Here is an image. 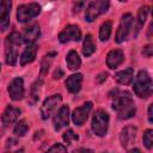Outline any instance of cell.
<instances>
[{
	"label": "cell",
	"mask_w": 153,
	"mask_h": 153,
	"mask_svg": "<svg viewBox=\"0 0 153 153\" xmlns=\"http://www.w3.org/2000/svg\"><path fill=\"white\" fill-rule=\"evenodd\" d=\"M0 67H1V66H0Z\"/></svg>",
	"instance_id": "cell-40"
},
{
	"label": "cell",
	"mask_w": 153,
	"mask_h": 153,
	"mask_svg": "<svg viewBox=\"0 0 153 153\" xmlns=\"http://www.w3.org/2000/svg\"><path fill=\"white\" fill-rule=\"evenodd\" d=\"M129 152H140V149H137V148H133V149H129Z\"/></svg>",
	"instance_id": "cell-38"
},
{
	"label": "cell",
	"mask_w": 153,
	"mask_h": 153,
	"mask_svg": "<svg viewBox=\"0 0 153 153\" xmlns=\"http://www.w3.org/2000/svg\"><path fill=\"white\" fill-rule=\"evenodd\" d=\"M120 1H122V2H124V1H127V0H120Z\"/></svg>",
	"instance_id": "cell-39"
},
{
	"label": "cell",
	"mask_w": 153,
	"mask_h": 153,
	"mask_svg": "<svg viewBox=\"0 0 153 153\" xmlns=\"http://www.w3.org/2000/svg\"><path fill=\"white\" fill-rule=\"evenodd\" d=\"M19 115H20V110L18 108H14V106H10L8 105L5 109V111H4L2 116H1V121H2V123L5 126H10V124L14 123L18 120Z\"/></svg>",
	"instance_id": "cell-18"
},
{
	"label": "cell",
	"mask_w": 153,
	"mask_h": 153,
	"mask_svg": "<svg viewBox=\"0 0 153 153\" xmlns=\"http://www.w3.org/2000/svg\"><path fill=\"white\" fill-rule=\"evenodd\" d=\"M87 1H88V0H73V1H72V4H73V12H74V13L80 12V11L84 8V6L86 5Z\"/></svg>",
	"instance_id": "cell-30"
},
{
	"label": "cell",
	"mask_w": 153,
	"mask_h": 153,
	"mask_svg": "<svg viewBox=\"0 0 153 153\" xmlns=\"http://www.w3.org/2000/svg\"><path fill=\"white\" fill-rule=\"evenodd\" d=\"M110 7V0H94L92 1L86 11H85V20L86 22H93L99 16L105 13Z\"/></svg>",
	"instance_id": "cell-5"
},
{
	"label": "cell",
	"mask_w": 153,
	"mask_h": 153,
	"mask_svg": "<svg viewBox=\"0 0 153 153\" xmlns=\"http://www.w3.org/2000/svg\"><path fill=\"white\" fill-rule=\"evenodd\" d=\"M96 50V45H94V42H93V38L92 36L88 33L85 36L84 38V43H82V54L84 56H90L91 54H93V51Z\"/></svg>",
	"instance_id": "cell-23"
},
{
	"label": "cell",
	"mask_w": 153,
	"mask_h": 153,
	"mask_svg": "<svg viewBox=\"0 0 153 153\" xmlns=\"http://www.w3.org/2000/svg\"><path fill=\"white\" fill-rule=\"evenodd\" d=\"M23 42L22 36L18 32H12L5 41V60L10 66H14L18 59V47Z\"/></svg>",
	"instance_id": "cell-2"
},
{
	"label": "cell",
	"mask_w": 153,
	"mask_h": 153,
	"mask_svg": "<svg viewBox=\"0 0 153 153\" xmlns=\"http://www.w3.org/2000/svg\"><path fill=\"white\" fill-rule=\"evenodd\" d=\"M74 152H92V151L91 149H87V148H78Z\"/></svg>",
	"instance_id": "cell-36"
},
{
	"label": "cell",
	"mask_w": 153,
	"mask_h": 153,
	"mask_svg": "<svg viewBox=\"0 0 153 153\" xmlns=\"http://www.w3.org/2000/svg\"><path fill=\"white\" fill-rule=\"evenodd\" d=\"M149 12V7L148 6H142L140 7L139 12H137V24H136V27H135V32H134V37L137 36L139 31L141 30V27L143 26L146 19H147V14Z\"/></svg>",
	"instance_id": "cell-22"
},
{
	"label": "cell",
	"mask_w": 153,
	"mask_h": 153,
	"mask_svg": "<svg viewBox=\"0 0 153 153\" xmlns=\"http://www.w3.org/2000/svg\"><path fill=\"white\" fill-rule=\"evenodd\" d=\"M11 7V0H0V31H5L10 25Z\"/></svg>",
	"instance_id": "cell-12"
},
{
	"label": "cell",
	"mask_w": 153,
	"mask_h": 153,
	"mask_svg": "<svg viewBox=\"0 0 153 153\" xmlns=\"http://www.w3.org/2000/svg\"><path fill=\"white\" fill-rule=\"evenodd\" d=\"M109 127V115L105 110L99 109L94 112L91 122V129L94 135L97 136H104L108 131Z\"/></svg>",
	"instance_id": "cell-4"
},
{
	"label": "cell",
	"mask_w": 153,
	"mask_h": 153,
	"mask_svg": "<svg viewBox=\"0 0 153 153\" xmlns=\"http://www.w3.org/2000/svg\"><path fill=\"white\" fill-rule=\"evenodd\" d=\"M41 35V30H39V25L38 24H31L27 27H25L24 32H23V41L25 43H33Z\"/></svg>",
	"instance_id": "cell-15"
},
{
	"label": "cell",
	"mask_w": 153,
	"mask_h": 153,
	"mask_svg": "<svg viewBox=\"0 0 153 153\" xmlns=\"http://www.w3.org/2000/svg\"><path fill=\"white\" fill-rule=\"evenodd\" d=\"M152 110H153V104H151L149 106H148V121L152 123L153 122V112H152Z\"/></svg>",
	"instance_id": "cell-34"
},
{
	"label": "cell",
	"mask_w": 153,
	"mask_h": 153,
	"mask_svg": "<svg viewBox=\"0 0 153 153\" xmlns=\"http://www.w3.org/2000/svg\"><path fill=\"white\" fill-rule=\"evenodd\" d=\"M81 82H82V75L80 73H76V74H73V75L68 76L65 85H66V87L69 92L76 93L81 88Z\"/></svg>",
	"instance_id": "cell-19"
},
{
	"label": "cell",
	"mask_w": 153,
	"mask_h": 153,
	"mask_svg": "<svg viewBox=\"0 0 153 153\" xmlns=\"http://www.w3.org/2000/svg\"><path fill=\"white\" fill-rule=\"evenodd\" d=\"M66 63L71 71H76L81 65V60H80L78 53L74 50H71L66 56Z\"/></svg>",
	"instance_id": "cell-21"
},
{
	"label": "cell",
	"mask_w": 153,
	"mask_h": 153,
	"mask_svg": "<svg viewBox=\"0 0 153 153\" xmlns=\"http://www.w3.org/2000/svg\"><path fill=\"white\" fill-rule=\"evenodd\" d=\"M41 84L42 81L41 80H37L33 85H32V90H31V97L33 99V102H36L38 98H39V88H41Z\"/></svg>",
	"instance_id": "cell-29"
},
{
	"label": "cell",
	"mask_w": 153,
	"mask_h": 153,
	"mask_svg": "<svg viewBox=\"0 0 153 153\" xmlns=\"http://www.w3.org/2000/svg\"><path fill=\"white\" fill-rule=\"evenodd\" d=\"M7 92L13 100H20L24 97V81H23V79L22 78H14L7 87Z\"/></svg>",
	"instance_id": "cell-11"
},
{
	"label": "cell",
	"mask_w": 153,
	"mask_h": 153,
	"mask_svg": "<svg viewBox=\"0 0 153 153\" xmlns=\"http://www.w3.org/2000/svg\"><path fill=\"white\" fill-rule=\"evenodd\" d=\"M61 76H63V71H62L60 67H57V68L55 69L54 74H53V78H54V79H60Z\"/></svg>",
	"instance_id": "cell-33"
},
{
	"label": "cell",
	"mask_w": 153,
	"mask_h": 153,
	"mask_svg": "<svg viewBox=\"0 0 153 153\" xmlns=\"http://www.w3.org/2000/svg\"><path fill=\"white\" fill-rule=\"evenodd\" d=\"M91 109H92V103H91V102H87V103H85L82 106H79V108L74 109V111H73V114H72V120H73L74 124H76V126H82V124L86 122Z\"/></svg>",
	"instance_id": "cell-9"
},
{
	"label": "cell",
	"mask_w": 153,
	"mask_h": 153,
	"mask_svg": "<svg viewBox=\"0 0 153 153\" xmlns=\"http://www.w3.org/2000/svg\"><path fill=\"white\" fill-rule=\"evenodd\" d=\"M36 53H37V47L33 43H29L20 55V65L25 66L31 63L36 57Z\"/></svg>",
	"instance_id": "cell-17"
},
{
	"label": "cell",
	"mask_w": 153,
	"mask_h": 153,
	"mask_svg": "<svg viewBox=\"0 0 153 153\" xmlns=\"http://www.w3.org/2000/svg\"><path fill=\"white\" fill-rule=\"evenodd\" d=\"M142 140H143L145 147H146L147 149H152V147H153V130H152V129H147V130L143 133Z\"/></svg>",
	"instance_id": "cell-27"
},
{
	"label": "cell",
	"mask_w": 153,
	"mask_h": 153,
	"mask_svg": "<svg viewBox=\"0 0 153 153\" xmlns=\"http://www.w3.org/2000/svg\"><path fill=\"white\" fill-rule=\"evenodd\" d=\"M27 130H29L27 123H26L24 120H22V121H19V122L14 126L13 133H14V135H17V136H24V135L27 133Z\"/></svg>",
	"instance_id": "cell-26"
},
{
	"label": "cell",
	"mask_w": 153,
	"mask_h": 153,
	"mask_svg": "<svg viewBox=\"0 0 153 153\" xmlns=\"http://www.w3.org/2000/svg\"><path fill=\"white\" fill-rule=\"evenodd\" d=\"M142 54H143V56H146V57H151L152 54H153V45H152V44L145 45L143 49H142Z\"/></svg>",
	"instance_id": "cell-32"
},
{
	"label": "cell",
	"mask_w": 153,
	"mask_h": 153,
	"mask_svg": "<svg viewBox=\"0 0 153 153\" xmlns=\"http://www.w3.org/2000/svg\"><path fill=\"white\" fill-rule=\"evenodd\" d=\"M55 55H56L55 53H49V54L44 55V57H43V60L41 62V74L42 75H45L48 73V69H49Z\"/></svg>",
	"instance_id": "cell-25"
},
{
	"label": "cell",
	"mask_w": 153,
	"mask_h": 153,
	"mask_svg": "<svg viewBox=\"0 0 153 153\" xmlns=\"http://www.w3.org/2000/svg\"><path fill=\"white\" fill-rule=\"evenodd\" d=\"M114 78L121 85H129L133 81V78H134V69L133 68H127V69L120 71L118 73L115 74Z\"/></svg>",
	"instance_id": "cell-20"
},
{
	"label": "cell",
	"mask_w": 153,
	"mask_h": 153,
	"mask_svg": "<svg viewBox=\"0 0 153 153\" xmlns=\"http://www.w3.org/2000/svg\"><path fill=\"white\" fill-rule=\"evenodd\" d=\"M48 151L49 152H66L67 151V147H65L61 143H55L54 146H51L50 148H48Z\"/></svg>",
	"instance_id": "cell-31"
},
{
	"label": "cell",
	"mask_w": 153,
	"mask_h": 153,
	"mask_svg": "<svg viewBox=\"0 0 153 153\" xmlns=\"http://www.w3.org/2000/svg\"><path fill=\"white\" fill-rule=\"evenodd\" d=\"M61 102H62V97L61 94H53L51 97L47 98L42 106H41V115H42V118L43 120H48L55 111L56 109L61 105Z\"/></svg>",
	"instance_id": "cell-7"
},
{
	"label": "cell",
	"mask_w": 153,
	"mask_h": 153,
	"mask_svg": "<svg viewBox=\"0 0 153 153\" xmlns=\"http://www.w3.org/2000/svg\"><path fill=\"white\" fill-rule=\"evenodd\" d=\"M62 139H63V141L66 142V143H72V142H74V141H78L79 140V136L72 130V129H68V130H66L65 133H63V135H62Z\"/></svg>",
	"instance_id": "cell-28"
},
{
	"label": "cell",
	"mask_w": 153,
	"mask_h": 153,
	"mask_svg": "<svg viewBox=\"0 0 153 153\" xmlns=\"http://www.w3.org/2000/svg\"><path fill=\"white\" fill-rule=\"evenodd\" d=\"M136 133H137V128L134 126H127L121 130L120 134V141L122 147L127 148L129 145H131L135 139H136Z\"/></svg>",
	"instance_id": "cell-14"
},
{
	"label": "cell",
	"mask_w": 153,
	"mask_h": 153,
	"mask_svg": "<svg viewBox=\"0 0 153 153\" xmlns=\"http://www.w3.org/2000/svg\"><path fill=\"white\" fill-rule=\"evenodd\" d=\"M106 76H108V74H106V73H102V74H99V75L96 78V81H97V82H102L103 80H105V79H106Z\"/></svg>",
	"instance_id": "cell-35"
},
{
	"label": "cell",
	"mask_w": 153,
	"mask_h": 153,
	"mask_svg": "<svg viewBox=\"0 0 153 153\" xmlns=\"http://www.w3.org/2000/svg\"><path fill=\"white\" fill-rule=\"evenodd\" d=\"M123 60H124L123 51L120 49H114L106 56V65L109 68L114 69V68H117L123 62Z\"/></svg>",
	"instance_id": "cell-16"
},
{
	"label": "cell",
	"mask_w": 153,
	"mask_h": 153,
	"mask_svg": "<svg viewBox=\"0 0 153 153\" xmlns=\"http://www.w3.org/2000/svg\"><path fill=\"white\" fill-rule=\"evenodd\" d=\"M111 29H112V24H111L110 20H106V22H104L102 24L100 30H99V38H100V41L105 42V41L109 39V37L111 35Z\"/></svg>",
	"instance_id": "cell-24"
},
{
	"label": "cell",
	"mask_w": 153,
	"mask_h": 153,
	"mask_svg": "<svg viewBox=\"0 0 153 153\" xmlns=\"http://www.w3.org/2000/svg\"><path fill=\"white\" fill-rule=\"evenodd\" d=\"M112 109L117 112L120 120H128L136 112L130 93L123 91H118L115 96H112Z\"/></svg>",
	"instance_id": "cell-1"
},
{
	"label": "cell",
	"mask_w": 153,
	"mask_h": 153,
	"mask_svg": "<svg viewBox=\"0 0 153 153\" xmlns=\"http://www.w3.org/2000/svg\"><path fill=\"white\" fill-rule=\"evenodd\" d=\"M41 12V7L36 2H30V4H25L18 7L17 11V19L20 23H25L29 22L30 19L35 18L36 16H38Z\"/></svg>",
	"instance_id": "cell-6"
},
{
	"label": "cell",
	"mask_w": 153,
	"mask_h": 153,
	"mask_svg": "<svg viewBox=\"0 0 153 153\" xmlns=\"http://www.w3.org/2000/svg\"><path fill=\"white\" fill-rule=\"evenodd\" d=\"M131 24H133V16L130 13L123 14L122 18H121L117 32H116V37H115V42L116 43H122L128 38Z\"/></svg>",
	"instance_id": "cell-8"
},
{
	"label": "cell",
	"mask_w": 153,
	"mask_h": 153,
	"mask_svg": "<svg viewBox=\"0 0 153 153\" xmlns=\"http://www.w3.org/2000/svg\"><path fill=\"white\" fill-rule=\"evenodd\" d=\"M152 27H153V24L151 23L148 26V37H151V35H152Z\"/></svg>",
	"instance_id": "cell-37"
},
{
	"label": "cell",
	"mask_w": 153,
	"mask_h": 153,
	"mask_svg": "<svg viewBox=\"0 0 153 153\" xmlns=\"http://www.w3.org/2000/svg\"><path fill=\"white\" fill-rule=\"evenodd\" d=\"M134 93L140 98H148L152 94V80L146 71H140L133 84Z\"/></svg>",
	"instance_id": "cell-3"
},
{
	"label": "cell",
	"mask_w": 153,
	"mask_h": 153,
	"mask_svg": "<svg viewBox=\"0 0 153 153\" xmlns=\"http://www.w3.org/2000/svg\"><path fill=\"white\" fill-rule=\"evenodd\" d=\"M69 121V109L67 105L61 106L57 112L55 114L54 118H53V126L55 130H60L61 128H63L65 126L68 124Z\"/></svg>",
	"instance_id": "cell-13"
},
{
	"label": "cell",
	"mask_w": 153,
	"mask_h": 153,
	"mask_svg": "<svg viewBox=\"0 0 153 153\" xmlns=\"http://www.w3.org/2000/svg\"><path fill=\"white\" fill-rule=\"evenodd\" d=\"M80 38H81V31L78 25H68L59 35V39L61 43H66L69 41H79Z\"/></svg>",
	"instance_id": "cell-10"
}]
</instances>
